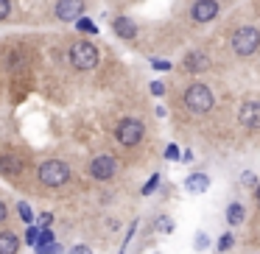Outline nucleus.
<instances>
[{
	"instance_id": "f257e3e1",
	"label": "nucleus",
	"mask_w": 260,
	"mask_h": 254,
	"mask_svg": "<svg viewBox=\"0 0 260 254\" xmlns=\"http://www.w3.org/2000/svg\"><path fill=\"white\" fill-rule=\"evenodd\" d=\"M218 37L204 45L213 51L218 70H235L260 59V14L252 3L232 6L218 20Z\"/></svg>"
},
{
	"instance_id": "f03ea898",
	"label": "nucleus",
	"mask_w": 260,
	"mask_h": 254,
	"mask_svg": "<svg viewBox=\"0 0 260 254\" xmlns=\"http://www.w3.org/2000/svg\"><path fill=\"white\" fill-rule=\"evenodd\" d=\"M238 0H176L174 9V28L182 37H196L213 28Z\"/></svg>"
},
{
	"instance_id": "7ed1b4c3",
	"label": "nucleus",
	"mask_w": 260,
	"mask_h": 254,
	"mask_svg": "<svg viewBox=\"0 0 260 254\" xmlns=\"http://www.w3.org/2000/svg\"><path fill=\"white\" fill-rule=\"evenodd\" d=\"M179 109L187 115V118H210L215 112V103H218V95H215V87L204 79H187L185 84L179 87Z\"/></svg>"
},
{
	"instance_id": "20e7f679",
	"label": "nucleus",
	"mask_w": 260,
	"mask_h": 254,
	"mask_svg": "<svg viewBox=\"0 0 260 254\" xmlns=\"http://www.w3.org/2000/svg\"><path fill=\"white\" fill-rule=\"evenodd\" d=\"M179 70L187 79H202V76H207V73H215V70H218V62H215L213 51H210L207 45H193L182 53Z\"/></svg>"
},
{
	"instance_id": "39448f33",
	"label": "nucleus",
	"mask_w": 260,
	"mask_h": 254,
	"mask_svg": "<svg viewBox=\"0 0 260 254\" xmlns=\"http://www.w3.org/2000/svg\"><path fill=\"white\" fill-rule=\"evenodd\" d=\"M37 182L48 190H62L73 182V168L64 159H42L37 165Z\"/></svg>"
},
{
	"instance_id": "423d86ee",
	"label": "nucleus",
	"mask_w": 260,
	"mask_h": 254,
	"mask_svg": "<svg viewBox=\"0 0 260 254\" xmlns=\"http://www.w3.org/2000/svg\"><path fill=\"white\" fill-rule=\"evenodd\" d=\"M68 62H70V67L79 70V73H90V70H95L98 62H101V51H98V45L90 40H73L68 45Z\"/></svg>"
},
{
	"instance_id": "0eeeda50",
	"label": "nucleus",
	"mask_w": 260,
	"mask_h": 254,
	"mask_svg": "<svg viewBox=\"0 0 260 254\" xmlns=\"http://www.w3.org/2000/svg\"><path fill=\"white\" fill-rule=\"evenodd\" d=\"M115 140L123 148H137L146 140V123H143L140 118H135V115H126V118H120L118 126H115Z\"/></svg>"
},
{
	"instance_id": "6e6552de",
	"label": "nucleus",
	"mask_w": 260,
	"mask_h": 254,
	"mask_svg": "<svg viewBox=\"0 0 260 254\" xmlns=\"http://www.w3.org/2000/svg\"><path fill=\"white\" fill-rule=\"evenodd\" d=\"M235 120L243 131H260V98H243L235 109Z\"/></svg>"
},
{
	"instance_id": "1a4fd4ad",
	"label": "nucleus",
	"mask_w": 260,
	"mask_h": 254,
	"mask_svg": "<svg viewBox=\"0 0 260 254\" xmlns=\"http://www.w3.org/2000/svg\"><path fill=\"white\" fill-rule=\"evenodd\" d=\"M87 173L92 176L95 182H109L118 176V159L112 157V154H98V157L90 159V165H87Z\"/></svg>"
},
{
	"instance_id": "9d476101",
	"label": "nucleus",
	"mask_w": 260,
	"mask_h": 254,
	"mask_svg": "<svg viewBox=\"0 0 260 254\" xmlns=\"http://www.w3.org/2000/svg\"><path fill=\"white\" fill-rule=\"evenodd\" d=\"M28 168V159L17 151H0V173L6 179H20Z\"/></svg>"
},
{
	"instance_id": "9b49d317",
	"label": "nucleus",
	"mask_w": 260,
	"mask_h": 254,
	"mask_svg": "<svg viewBox=\"0 0 260 254\" xmlns=\"http://www.w3.org/2000/svg\"><path fill=\"white\" fill-rule=\"evenodd\" d=\"M87 3L84 0H56L53 3V17L59 23H76L79 17H84Z\"/></svg>"
},
{
	"instance_id": "f8f14e48",
	"label": "nucleus",
	"mask_w": 260,
	"mask_h": 254,
	"mask_svg": "<svg viewBox=\"0 0 260 254\" xmlns=\"http://www.w3.org/2000/svg\"><path fill=\"white\" fill-rule=\"evenodd\" d=\"M112 34L123 42H135L137 37H140V25L132 17H126V14H118V17L112 20Z\"/></svg>"
},
{
	"instance_id": "ddd939ff",
	"label": "nucleus",
	"mask_w": 260,
	"mask_h": 254,
	"mask_svg": "<svg viewBox=\"0 0 260 254\" xmlns=\"http://www.w3.org/2000/svg\"><path fill=\"white\" fill-rule=\"evenodd\" d=\"M185 190L193 193V196L210 190V176H207V173H190V176L185 179Z\"/></svg>"
},
{
	"instance_id": "4468645a",
	"label": "nucleus",
	"mask_w": 260,
	"mask_h": 254,
	"mask_svg": "<svg viewBox=\"0 0 260 254\" xmlns=\"http://www.w3.org/2000/svg\"><path fill=\"white\" fill-rule=\"evenodd\" d=\"M20 251V237L12 229L0 232V254H17Z\"/></svg>"
},
{
	"instance_id": "2eb2a0df",
	"label": "nucleus",
	"mask_w": 260,
	"mask_h": 254,
	"mask_svg": "<svg viewBox=\"0 0 260 254\" xmlns=\"http://www.w3.org/2000/svg\"><path fill=\"white\" fill-rule=\"evenodd\" d=\"M243 218H246V207L241 201H230L226 204V224L230 226H241Z\"/></svg>"
},
{
	"instance_id": "dca6fc26",
	"label": "nucleus",
	"mask_w": 260,
	"mask_h": 254,
	"mask_svg": "<svg viewBox=\"0 0 260 254\" xmlns=\"http://www.w3.org/2000/svg\"><path fill=\"white\" fill-rule=\"evenodd\" d=\"M76 28H79L81 34H98V25L92 23L90 17H79V20H76Z\"/></svg>"
},
{
	"instance_id": "f3484780",
	"label": "nucleus",
	"mask_w": 260,
	"mask_h": 254,
	"mask_svg": "<svg viewBox=\"0 0 260 254\" xmlns=\"http://www.w3.org/2000/svg\"><path fill=\"white\" fill-rule=\"evenodd\" d=\"M154 226H157V232H162V235H171V232H174V218H168V215H159V218L154 221Z\"/></svg>"
},
{
	"instance_id": "a211bd4d",
	"label": "nucleus",
	"mask_w": 260,
	"mask_h": 254,
	"mask_svg": "<svg viewBox=\"0 0 260 254\" xmlns=\"http://www.w3.org/2000/svg\"><path fill=\"white\" fill-rule=\"evenodd\" d=\"M232 246H235V235H232V232H226V235L218 237V246H215V248H218V251H230Z\"/></svg>"
},
{
	"instance_id": "6ab92c4d",
	"label": "nucleus",
	"mask_w": 260,
	"mask_h": 254,
	"mask_svg": "<svg viewBox=\"0 0 260 254\" xmlns=\"http://www.w3.org/2000/svg\"><path fill=\"white\" fill-rule=\"evenodd\" d=\"M17 215H20V221H25V226L31 224V221H34V212H31V207L25 201H20L17 204Z\"/></svg>"
},
{
	"instance_id": "aec40b11",
	"label": "nucleus",
	"mask_w": 260,
	"mask_h": 254,
	"mask_svg": "<svg viewBox=\"0 0 260 254\" xmlns=\"http://www.w3.org/2000/svg\"><path fill=\"white\" fill-rule=\"evenodd\" d=\"M34 248H37V254H64V251H62V246H59L56 240L48 243V246H34Z\"/></svg>"
},
{
	"instance_id": "412c9836",
	"label": "nucleus",
	"mask_w": 260,
	"mask_h": 254,
	"mask_svg": "<svg viewBox=\"0 0 260 254\" xmlns=\"http://www.w3.org/2000/svg\"><path fill=\"white\" fill-rule=\"evenodd\" d=\"M12 12H14V3H12V0H0V23L12 17Z\"/></svg>"
},
{
	"instance_id": "4be33fe9",
	"label": "nucleus",
	"mask_w": 260,
	"mask_h": 254,
	"mask_svg": "<svg viewBox=\"0 0 260 254\" xmlns=\"http://www.w3.org/2000/svg\"><path fill=\"white\" fill-rule=\"evenodd\" d=\"M157 187H159V173H154L151 179H148L146 185H143V196H151V193L157 190Z\"/></svg>"
},
{
	"instance_id": "5701e85b",
	"label": "nucleus",
	"mask_w": 260,
	"mask_h": 254,
	"mask_svg": "<svg viewBox=\"0 0 260 254\" xmlns=\"http://www.w3.org/2000/svg\"><path fill=\"white\" fill-rule=\"evenodd\" d=\"M151 67L159 70V73H168V70H174V64H171L168 59H151Z\"/></svg>"
},
{
	"instance_id": "b1692460",
	"label": "nucleus",
	"mask_w": 260,
	"mask_h": 254,
	"mask_svg": "<svg viewBox=\"0 0 260 254\" xmlns=\"http://www.w3.org/2000/svg\"><path fill=\"white\" fill-rule=\"evenodd\" d=\"M241 185H243V187H252V190H254V187H257L260 182H257V176H254L252 170H246V173L241 176Z\"/></svg>"
},
{
	"instance_id": "393cba45",
	"label": "nucleus",
	"mask_w": 260,
	"mask_h": 254,
	"mask_svg": "<svg viewBox=\"0 0 260 254\" xmlns=\"http://www.w3.org/2000/svg\"><path fill=\"white\" fill-rule=\"evenodd\" d=\"M25 240H28L31 246H37V240H40V226H31V224H28V232H25Z\"/></svg>"
},
{
	"instance_id": "a878e982",
	"label": "nucleus",
	"mask_w": 260,
	"mask_h": 254,
	"mask_svg": "<svg viewBox=\"0 0 260 254\" xmlns=\"http://www.w3.org/2000/svg\"><path fill=\"white\" fill-rule=\"evenodd\" d=\"M148 90H151V95L162 98V95H165V90H168V87H165L162 81H151V84H148Z\"/></svg>"
},
{
	"instance_id": "bb28decb",
	"label": "nucleus",
	"mask_w": 260,
	"mask_h": 254,
	"mask_svg": "<svg viewBox=\"0 0 260 254\" xmlns=\"http://www.w3.org/2000/svg\"><path fill=\"white\" fill-rule=\"evenodd\" d=\"M179 157H182L179 146H174V142H171V146L165 148V159H174V162H179Z\"/></svg>"
},
{
	"instance_id": "cd10ccee",
	"label": "nucleus",
	"mask_w": 260,
	"mask_h": 254,
	"mask_svg": "<svg viewBox=\"0 0 260 254\" xmlns=\"http://www.w3.org/2000/svg\"><path fill=\"white\" fill-rule=\"evenodd\" d=\"M48 243H53V232L51 229H40V240H37V246H48Z\"/></svg>"
},
{
	"instance_id": "c85d7f7f",
	"label": "nucleus",
	"mask_w": 260,
	"mask_h": 254,
	"mask_svg": "<svg viewBox=\"0 0 260 254\" xmlns=\"http://www.w3.org/2000/svg\"><path fill=\"white\" fill-rule=\"evenodd\" d=\"M37 221H40V229H48V226H51V221H53V215L51 212H42Z\"/></svg>"
},
{
	"instance_id": "c756f323",
	"label": "nucleus",
	"mask_w": 260,
	"mask_h": 254,
	"mask_svg": "<svg viewBox=\"0 0 260 254\" xmlns=\"http://www.w3.org/2000/svg\"><path fill=\"white\" fill-rule=\"evenodd\" d=\"M6 221H9V204L0 198V224H6Z\"/></svg>"
},
{
	"instance_id": "7c9ffc66",
	"label": "nucleus",
	"mask_w": 260,
	"mask_h": 254,
	"mask_svg": "<svg viewBox=\"0 0 260 254\" xmlns=\"http://www.w3.org/2000/svg\"><path fill=\"white\" fill-rule=\"evenodd\" d=\"M70 254H92V248H90V246H84V243H79V246L70 248Z\"/></svg>"
},
{
	"instance_id": "2f4dec72",
	"label": "nucleus",
	"mask_w": 260,
	"mask_h": 254,
	"mask_svg": "<svg viewBox=\"0 0 260 254\" xmlns=\"http://www.w3.org/2000/svg\"><path fill=\"white\" fill-rule=\"evenodd\" d=\"M196 248H207V235H202V232L196 235Z\"/></svg>"
}]
</instances>
